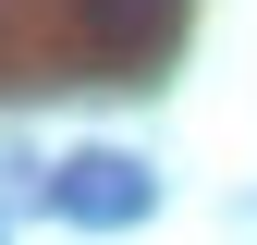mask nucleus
<instances>
[{
    "label": "nucleus",
    "instance_id": "nucleus-1",
    "mask_svg": "<svg viewBox=\"0 0 257 245\" xmlns=\"http://www.w3.org/2000/svg\"><path fill=\"white\" fill-rule=\"evenodd\" d=\"M49 221L135 233V221H159V172L135 160V147H74V160H49Z\"/></svg>",
    "mask_w": 257,
    "mask_h": 245
},
{
    "label": "nucleus",
    "instance_id": "nucleus-2",
    "mask_svg": "<svg viewBox=\"0 0 257 245\" xmlns=\"http://www.w3.org/2000/svg\"><path fill=\"white\" fill-rule=\"evenodd\" d=\"M74 25H86L98 61H147V49L184 25V0H74Z\"/></svg>",
    "mask_w": 257,
    "mask_h": 245
}]
</instances>
